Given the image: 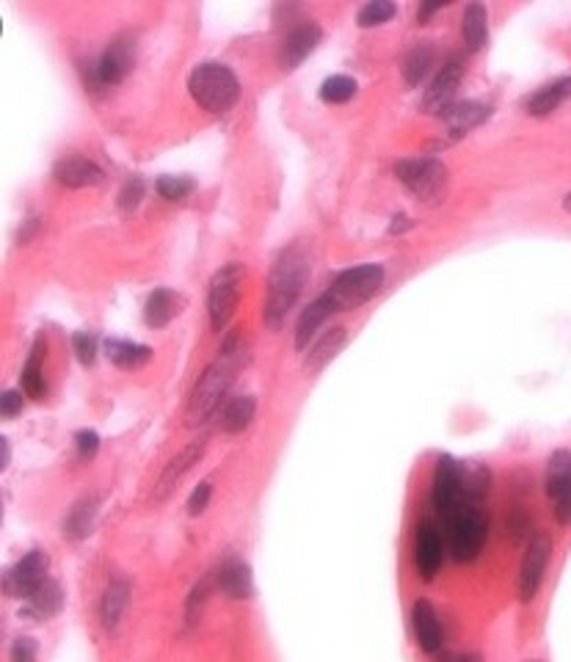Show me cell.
Listing matches in <instances>:
<instances>
[{
  "mask_svg": "<svg viewBox=\"0 0 571 662\" xmlns=\"http://www.w3.org/2000/svg\"><path fill=\"white\" fill-rule=\"evenodd\" d=\"M127 605H130V585L122 577H114L111 583L105 585L103 599H100V624L108 632H114L122 616H125Z\"/></svg>",
  "mask_w": 571,
  "mask_h": 662,
  "instance_id": "cell-24",
  "label": "cell"
},
{
  "mask_svg": "<svg viewBox=\"0 0 571 662\" xmlns=\"http://www.w3.org/2000/svg\"><path fill=\"white\" fill-rule=\"evenodd\" d=\"M456 662H480L478 654H464V657H458Z\"/></svg>",
  "mask_w": 571,
  "mask_h": 662,
  "instance_id": "cell-47",
  "label": "cell"
},
{
  "mask_svg": "<svg viewBox=\"0 0 571 662\" xmlns=\"http://www.w3.org/2000/svg\"><path fill=\"white\" fill-rule=\"evenodd\" d=\"M544 489L552 500V514L558 525H571V450L560 447L547 458Z\"/></svg>",
  "mask_w": 571,
  "mask_h": 662,
  "instance_id": "cell-9",
  "label": "cell"
},
{
  "mask_svg": "<svg viewBox=\"0 0 571 662\" xmlns=\"http://www.w3.org/2000/svg\"><path fill=\"white\" fill-rule=\"evenodd\" d=\"M469 500L467 494V472L461 461L453 456L436 458L434 478H431V505L439 516L450 514L456 505Z\"/></svg>",
  "mask_w": 571,
  "mask_h": 662,
  "instance_id": "cell-8",
  "label": "cell"
},
{
  "mask_svg": "<svg viewBox=\"0 0 571 662\" xmlns=\"http://www.w3.org/2000/svg\"><path fill=\"white\" fill-rule=\"evenodd\" d=\"M398 14V6L395 3H387V0H373V3H365L359 14H356V23L359 28H373V25H381L392 20Z\"/></svg>",
  "mask_w": 571,
  "mask_h": 662,
  "instance_id": "cell-35",
  "label": "cell"
},
{
  "mask_svg": "<svg viewBox=\"0 0 571 662\" xmlns=\"http://www.w3.org/2000/svg\"><path fill=\"white\" fill-rule=\"evenodd\" d=\"M12 662H36V640L17 638L12 643Z\"/></svg>",
  "mask_w": 571,
  "mask_h": 662,
  "instance_id": "cell-42",
  "label": "cell"
},
{
  "mask_svg": "<svg viewBox=\"0 0 571 662\" xmlns=\"http://www.w3.org/2000/svg\"><path fill=\"white\" fill-rule=\"evenodd\" d=\"M309 279V257L301 246H287L285 252L276 257L274 268L268 274V293H265L263 318L271 329H279L290 309L304 293Z\"/></svg>",
  "mask_w": 571,
  "mask_h": 662,
  "instance_id": "cell-2",
  "label": "cell"
},
{
  "mask_svg": "<svg viewBox=\"0 0 571 662\" xmlns=\"http://www.w3.org/2000/svg\"><path fill=\"white\" fill-rule=\"evenodd\" d=\"M23 398L25 392H20V389H6V392H3V398H0V411H3L6 420H12V417H20V414H23Z\"/></svg>",
  "mask_w": 571,
  "mask_h": 662,
  "instance_id": "cell-41",
  "label": "cell"
},
{
  "mask_svg": "<svg viewBox=\"0 0 571 662\" xmlns=\"http://www.w3.org/2000/svg\"><path fill=\"white\" fill-rule=\"evenodd\" d=\"M461 78H464V61H458V58L445 61L442 69H439V75L434 78V83H431V89L425 92L423 111H428V114H442L445 108H450L453 100H456Z\"/></svg>",
  "mask_w": 571,
  "mask_h": 662,
  "instance_id": "cell-16",
  "label": "cell"
},
{
  "mask_svg": "<svg viewBox=\"0 0 571 662\" xmlns=\"http://www.w3.org/2000/svg\"><path fill=\"white\" fill-rule=\"evenodd\" d=\"M414 227V221L406 213H398V216L392 218V224H389V235H403V232H409Z\"/></svg>",
  "mask_w": 571,
  "mask_h": 662,
  "instance_id": "cell-43",
  "label": "cell"
},
{
  "mask_svg": "<svg viewBox=\"0 0 571 662\" xmlns=\"http://www.w3.org/2000/svg\"><path fill=\"white\" fill-rule=\"evenodd\" d=\"M246 362H249V345H246V340L240 334H229L216 359L205 367V373L199 376V381L191 389V395H188V403H185V425L188 428L207 423L216 414L218 406L227 400V392L232 387V381H235V373Z\"/></svg>",
  "mask_w": 571,
  "mask_h": 662,
  "instance_id": "cell-1",
  "label": "cell"
},
{
  "mask_svg": "<svg viewBox=\"0 0 571 662\" xmlns=\"http://www.w3.org/2000/svg\"><path fill=\"white\" fill-rule=\"evenodd\" d=\"M395 177L423 205H439L445 199L447 183H450L445 163L439 158H428V155L398 160L395 163Z\"/></svg>",
  "mask_w": 571,
  "mask_h": 662,
  "instance_id": "cell-5",
  "label": "cell"
},
{
  "mask_svg": "<svg viewBox=\"0 0 571 662\" xmlns=\"http://www.w3.org/2000/svg\"><path fill=\"white\" fill-rule=\"evenodd\" d=\"M42 359H45V337H36L31 356L23 367V392L25 398L42 400L47 395V378L42 370Z\"/></svg>",
  "mask_w": 571,
  "mask_h": 662,
  "instance_id": "cell-30",
  "label": "cell"
},
{
  "mask_svg": "<svg viewBox=\"0 0 571 662\" xmlns=\"http://www.w3.org/2000/svg\"><path fill=\"white\" fill-rule=\"evenodd\" d=\"M549 558H552V538L547 533H533L525 547V558L519 566V599L533 602L544 583Z\"/></svg>",
  "mask_w": 571,
  "mask_h": 662,
  "instance_id": "cell-11",
  "label": "cell"
},
{
  "mask_svg": "<svg viewBox=\"0 0 571 662\" xmlns=\"http://www.w3.org/2000/svg\"><path fill=\"white\" fill-rule=\"evenodd\" d=\"M447 552L458 563H472L489 536V516L475 500H464L450 514L442 516Z\"/></svg>",
  "mask_w": 571,
  "mask_h": 662,
  "instance_id": "cell-3",
  "label": "cell"
},
{
  "mask_svg": "<svg viewBox=\"0 0 571 662\" xmlns=\"http://www.w3.org/2000/svg\"><path fill=\"white\" fill-rule=\"evenodd\" d=\"M461 34L472 53H478L489 42V12L483 3H469L461 17Z\"/></svg>",
  "mask_w": 571,
  "mask_h": 662,
  "instance_id": "cell-28",
  "label": "cell"
},
{
  "mask_svg": "<svg viewBox=\"0 0 571 662\" xmlns=\"http://www.w3.org/2000/svg\"><path fill=\"white\" fill-rule=\"evenodd\" d=\"M147 194V183L141 180V177H130L125 185H122V191H119V207L130 213V210H136L141 205V199Z\"/></svg>",
  "mask_w": 571,
  "mask_h": 662,
  "instance_id": "cell-38",
  "label": "cell"
},
{
  "mask_svg": "<svg viewBox=\"0 0 571 662\" xmlns=\"http://www.w3.org/2000/svg\"><path fill=\"white\" fill-rule=\"evenodd\" d=\"M254 414H257V400L254 395H238L232 398L221 411V428L227 434H240L252 425Z\"/></svg>",
  "mask_w": 571,
  "mask_h": 662,
  "instance_id": "cell-32",
  "label": "cell"
},
{
  "mask_svg": "<svg viewBox=\"0 0 571 662\" xmlns=\"http://www.w3.org/2000/svg\"><path fill=\"white\" fill-rule=\"evenodd\" d=\"M61 607H64V591H61V585H58L56 580L47 577L45 583H42V588L28 599L25 613L31 618H36V621H47V618L58 616Z\"/></svg>",
  "mask_w": 571,
  "mask_h": 662,
  "instance_id": "cell-29",
  "label": "cell"
},
{
  "mask_svg": "<svg viewBox=\"0 0 571 662\" xmlns=\"http://www.w3.org/2000/svg\"><path fill=\"white\" fill-rule=\"evenodd\" d=\"M36 227H39V218H28V221H25V229H23V232H20V240H23V243H25V240H28V238H31V235H34V229Z\"/></svg>",
  "mask_w": 571,
  "mask_h": 662,
  "instance_id": "cell-44",
  "label": "cell"
},
{
  "mask_svg": "<svg viewBox=\"0 0 571 662\" xmlns=\"http://www.w3.org/2000/svg\"><path fill=\"white\" fill-rule=\"evenodd\" d=\"M436 64V50L431 42H420V45H414L409 50V56L403 61V80H406V86H412L417 89L425 78H428V72Z\"/></svg>",
  "mask_w": 571,
  "mask_h": 662,
  "instance_id": "cell-31",
  "label": "cell"
},
{
  "mask_svg": "<svg viewBox=\"0 0 571 662\" xmlns=\"http://www.w3.org/2000/svg\"><path fill=\"white\" fill-rule=\"evenodd\" d=\"M334 312H340V307H337V301H334L332 293H323V296H318L315 301H309L307 309L298 315V323H296L298 351H304L307 343L315 340V334H318L320 326H323V323L329 320V315H334Z\"/></svg>",
  "mask_w": 571,
  "mask_h": 662,
  "instance_id": "cell-20",
  "label": "cell"
},
{
  "mask_svg": "<svg viewBox=\"0 0 571 662\" xmlns=\"http://www.w3.org/2000/svg\"><path fill=\"white\" fill-rule=\"evenodd\" d=\"M240 282H243V265L229 263L210 279V290H207V318H210V329L224 331L227 323L235 315L240 296Z\"/></svg>",
  "mask_w": 571,
  "mask_h": 662,
  "instance_id": "cell-7",
  "label": "cell"
},
{
  "mask_svg": "<svg viewBox=\"0 0 571 662\" xmlns=\"http://www.w3.org/2000/svg\"><path fill=\"white\" fill-rule=\"evenodd\" d=\"M320 39H323V31H320V25L315 20H301L298 25H293L282 39V45H279V67L296 69L304 58L315 53Z\"/></svg>",
  "mask_w": 571,
  "mask_h": 662,
  "instance_id": "cell-14",
  "label": "cell"
},
{
  "mask_svg": "<svg viewBox=\"0 0 571 662\" xmlns=\"http://www.w3.org/2000/svg\"><path fill=\"white\" fill-rule=\"evenodd\" d=\"M439 116H442V122H445L453 136H464L467 130L483 125L492 116V105L464 100V103H453L450 108H445Z\"/></svg>",
  "mask_w": 571,
  "mask_h": 662,
  "instance_id": "cell-22",
  "label": "cell"
},
{
  "mask_svg": "<svg viewBox=\"0 0 571 662\" xmlns=\"http://www.w3.org/2000/svg\"><path fill=\"white\" fill-rule=\"evenodd\" d=\"M188 94L207 114H227L240 100V80L221 61H205L188 75Z\"/></svg>",
  "mask_w": 571,
  "mask_h": 662,
  "instance_id": "cell-4",
  "label": "cell"
},
{
  "mask_svg": "<svg viewBox=\"0 0 571 662\" xmlns=\"http://www.w3.org/2000/svg\"><path fill=\"white\" fill-rule=\"evenodd\" d=\"M75 447H78V458L80 461H92L100 450V436L94 434L92 428H83L75 434Z\"/></svg>",
  "mask_w": 571,
  "mask_h": 662,
  "instance_id": "cell-39",
  "label": "cell"
},
{
  "mask_svg": "<svg viewBox=\"0 0 571 662\" xmlns=\"http://www.w3.org/2000/svg\"><path fill=\"white\" fill-rule=\"evenodd\" d=\"M183 307V298L177 296L169 287H158L152 290L147 298V307H144V323L149 329H163L174 320V315Z\"/></svg>",
  "mask_w": 571,
  "mask_h": 662,
  "instance_id": "cell-23",
  "label": "cell"
},
{
  "mask_svg": "<svg viewBox=\"0 0 571 662\" xmlns=\"http://www.w3.org/2000/svg\"><path fill=\"white\" fill-rule=\"evenodd\" d=\"M356 80L351 75H332L320 83V100L332 105H343L356 97Z\"/></svg>",
  "mask_w": 571,
  "mask_h": 662,
  "instance_id": "cell-33",
  "label": "cell"
},
{
  "mask_svg": "<svg viewBox=\"0 0 571 662\" xmlns=\"http://www.w3.org/2000/svg\"><path fill=\"white\" fill-rule=\"evenodd\" d=\"M412 629L417 646L425 654H436L445 646V627H442V618L436 613V607L428 599H417L412 605Z\"/></svg>",
  "mask_w": 571,
  "mask_h": 662,
  "instance_id": "cell-17",
  "label": "cell"
},
{
  "mask_svg": "<svg viewBox=\"0 0 571 662\" xmlns=\"http://www.w3.org/2000/svg\"><path fill=\"white\" fill-rule=\"evenodd\" d=\"M384 276L387 274H384V268L378 263L356 265V268H348V271H343L334 279L329 293H332L340 309H356L362 307L365 301H370L384 287Z\"/></svg>",
  "mask_w": 571,
  "mask_h": 662,
  "instance_id": "cell-6",
  "label": "cell"
},
{
  "mask_svg": "<svg viewBox=\"0 0 571 662\" xmlns=\"http://www.w3.org/2000/svg\"><path fill=\"white\" fill-rule=\"evenodd\" d=\"M155 191H158L163 199H169V202H183V199L194 194L196 183L191 177H172V174H166V177H158Z\"/></svg>",
  "mask_w": 571,
  "mask_h": 662,
  "instance_id": "cell-34",
  "label": "cell"
},
{
  "mask_svg": "<svg viewBox=\"0 0 571 662\" xmlns=\"http://www.w3.org/2000/svg\"><path fill=\"white\" fill-rule=\"evenodd\" d=\"M53 177H56L58 185L64 188H94L105 180L103 169L94 163V160L83 158V155H69V158H61L53 169Z\"/></svg>",
  "mask_w": 571,
  "mask_h": 662,
  "instance_id": "cell-18",
  "label": "cell"
},
{
  "mask_svg": "<svg viewBox=\"0 0 571 662\" xmlns=\"http://www.w3.org/2000/svg\"><path fill=\"white\" fill-rule=\"evenodd\" d=\"M72 351L78 356V362L83 367H92L97 359V337L92 331H75L72 334Z\"/></svg>",
  "mask_w": 571,
  "mask_h": 662,
  "instance_id": "cell-36",
  "label": "cell"
},
{
  "mask_svg": "<svg viewBox=\"0 0 571 662\" xmlns=\"http://www.w3.org/2000/svg\"><path fill=\"white\" fill-rule=\"evenodd\" d=\"M571 97V78H558L541 86L530 100H527V114L530 116H549L558 111L560 105Z\"/></svg>",
  "mask_w": 571,
  "mask_h": 662,
  "instance_id": "cell-27",
  "label": "cell"
},
{
  "mask_svg": "<svg viewBox=\"0 0 571 662\" xmlns=\"http://www.w3.org/2000/svg\"><path fill=\"white\" fill-rule=\"evenodd\" d=\"M445 555V530L434 519H423L417 525V533H414V566H417L425 583L436 580V574H439L442 563H445Z\"/></svg>",
  "mask_w": 571,
  "mask_h": 662,
  "instance_id": "cell-10",
  "label": "cell"
},
{
  "mask_svg": "<svg viewBox=\"0 0 571 662\" xmlns=\"http://www.w3.org/2000/svg\"><path fill=\"white\" fill-rule=\"evenodd\" d=\"M136 64V36L119 34L111 39V45L105 47V53L100 61L94 64L97 69V80L100 86H116L127 78V72Z\"/></svg>",
  "mask_w": 571,
  "mask_h": 662,
  "instance_id": "cell-13",
  "label": "cell"
},
{
  "mask_svg": "<svg viewBox=\"0 0 571 662\" xmlns=\"http://www.w3.org/2000/svg\"><path fill=\"white\" fill-rule=\"evenodd\" d=\"M47 566H50V560H47L45 549H31L6 574V594L28 602L47 580Z\"/></svg>",
  "mask_w": 571,
  "mask_h": 662,
  "instance_id": "cell-12",
  "label": "cell"
},
{
  "mask_svg": "<svg viewBox=\"0 0 571 662\" xmlns=\"http://www.w3.org/2000/svg\"><path fill=\"white\" fill-rule=\"evenodd\" d=\"M210 494H213V486H210V480H202V483H196V489L191 491V497H188V514H191V516L205 514L207 503H210Z\"/></svg>",
  "mask_w": 571,
  "mask_h": 662,
  "instance_id": "cell-40",
  "label": "cell"
},
{
  "mask_svg": "<svg viewBox=\"0 0 571 662\" xmlns=\"http://www.w3.org/2000/svg\"><path fill=\"white\" fill-rule=\"evenodd\" d=\"M345 343H348V331L343 326H334V329H326L320 334L315 345L307 351V359H304V370L307 373H320V370H326V367L332 365L337 354L343 351Z\"/></svg>",
  "mask_w": 571,
  "mask_h": 662,
  "instance_id": "cell-21",
  "label": "cell"
},
{
  "mask_svg": "<svg viewBox=\"0 0 571 662\" xmlns=\"http://www.w3.org/2000/svg\"><path fill=\"white\" fill-rule=\"evenodd\" d=\"M439 9H442V3H425V6H420V17L428 20V17L439 12Z\"/></svg>",
  "mask_w": 571,
  "mask_h": 662,
  "instance_id": "cell-45",
  "label": "cell"
},
{
  "mask_svg": "<svg viewBox=\"0 0 571 662\" xmlns=\"http://www.w3.org/2000/svg\"><path fill=\"white\" fill-rule=\"evenodd\" d=\"M0 450H3V469L9 467L12 461V447H9V439H0Z\"/></svg>",
  "mask_w": 571,
  "mask_h": 662,
  "instance_id": "cell-46",
  "label": "cell"
},
{
  "mask_svg": "<svg viewBox=\"0 0 571 662\" xmlns=\"http://www.w3.org/2000/svg\"><path fill=\"white\" fill-rule=\"evenodd\" d=\"M563 210H569V213H571V194L563 196Z\"/></svg>",
  "mask_w": 571,
  "mask_h": 662,
  "instance_id": "cell-48",
  "label": "cell"
},
{
  "mask_svg": "<svg viewBox=\"0 0 571 662\" xmlns=\"http://www.w3.org/2000/svg\"><path fill=\"white\" fill-rule=\"evenodd\" d=\"M216 588L229 599H252L254 580L249 563L240 558H227L216 571Z\"/></svg>",
  "mask_w": 571,
  "mask_h": 662,
  "instance_id": "cell-19",
  "label": "cell"
},
{
  "mask_svg": "<svg viewBox=\"0 0 571 662\" xmlns=\"http://www.w3.org/2000/svg\"><path fill=\"white\" fill-rule=\"evenodd\" d=\"M105 356L108 362L119 370H138L152 359V348L141 343H130V340H105Z\"/></svg>",
  "mask_w": 571,
  "mask_h": 662,
  "instance_id": "cell-26",
  "label": "cell"
},
{
  "mask_svg": "<svg viewBox=\"0 0 571 662\" xmlns=\"http://www.w3.org/2000/svg\"><path fill=\"white\" fill-rule=\"evenodd\" d=\"M207 594H210V585H207V580H199V583L191 588V594H188V599H185V621H188V624H196V621H199V616H202V607H205V602H207Z\"/></svg>",
  "mask_w": 571,
  "mask_h": 662,
  "instance_id": "cell-37",
  "label": "cell"
},
{
  "mask_svg": "<svg viewBox=\"0 0 571 662\" xmlns=\"http://www.w3.org/2000/svg\"><path fill=\"white\" fill-rule=\"evenodd\" d=\"M205 447H207V439H194L191 445H185L177 456L163 467V472H160L158 483H155V491H152V503H163V500H169V494H172L174 489H177V483L194 469V464L199 461V458L205 456Z\"/></svg>",
  "mask_w": 571,
  "mask_h": 662,
  "instance_id": "cell-15",
  "label": "cell"
},
{
  "mask_svg": "<svg viewBox=\"0 0 571 662\" xmlns=\"http://www.w3.org/2000/svg\"><path fill=\"white\" fill-rule=\"evenodd\" d=\"M97 511H100V500H97V497H83V500H78V503L69 508L61 533H64L69 541H83V538L94 530Z\"/></svg>",
  "mask_w": 571,
  "mask_h": 662,
  "instance_id": "cell-25",
  "label": "cell"
}]
</instances>
